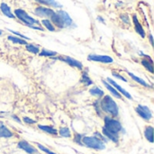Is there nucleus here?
Masks as SVG:
<instances>
[{
    "label": "nucleus",
    "instance_id": "3",
    "mask_svg": "<svg viewBox=\"0 0 154 154\" xmlns=\"http://www.w3.org/2000/svg\"><path fill=\"white\" fill-rule=\"evenodd\" d=\"M83 143L89 147V148H92V149H95V150H104L106 148L104 143L96 138V137H88V136H86L83 138Z\"/></svg>",
    "mask_w": 154,
    "mask_h": 154
},
{
    "label": "nucleus",
    "instance_id": "24",
    "mask_svg": "<svg viewBox=\"0 0 154 154\" xmlns=\"http://www.w3.org/2000/svg\"><path fill=\"white\" fill-rule=\"evenodd\" d=\"M81 81L84 83L85 86H89V85H92V80L90 79V78L88 76L87 72H84V74L82 75V78H81Z\"/></svg>",
    "mask_w": 154,
    "mask_h": 154
},
{
    "label": "nucleus",
    "instance_id": "6",
    "mask_svg": "<svg viewBox=\"0 0 154 154\" xmlns=\"http://www.w3.org/2000/svg\"><path fill=\"white\" fill-rule=\"evenodd\" d=\"M136 112L138 113V115L143 117V119L145 120H151L152 117V112L151 110L147 107V106H138L136 107Z\"/></svg>",
    "mask_w": 154,
    "mask_h": 154
},
{
    "label": "nucleus",
    "instance_id": "8",
    "mask_svg": "<svg viewBox=\"0 0 154 154\" xmlns=\"http://www.w3.org/2000/svg\"><path fill=\"white\" fill-rule=\"evenodd\" d=\"M107 81L109 82V84H110V85H112V87H115V88H116V89L118 92H120L121 94H123L125 97H127V98H129V99H132V96H131V95H130V94H129L125 89H124L120 85H118L116 82H115L114 80H112V79H109V78L107 79Z\"/></svg>",
    "mask_w": 154,
    "mask_h": 154
},
{
    "label": "nucleus",
    "instance_id": "2",
    "mask_svg": "<svg viewBox=\"0 0 154 154\" xmlns=\"http://www.w3.org/2000/svg\"><path fill=\"white\" fill-rule=\"evenodd\" d=\"M104 128L114 134H117L122 130V125L118 121L115 119H111L110 117H106Z\"/></svg>",
    "mask_w": 154,
    "mask_h": 154
},
{
    "label": "nucleus",
    "instance_id": "23",
    "mask_svg": "<svg viewBox=\"0 0 154 154\" xmlns=\"http://www.w3.org/2000/svg\"><path fill=\"white\" fill-rule=\"evenodd\" d=\"M89 93L92 96H96V97H102V96H104V91L101 90L98 88H91L89 90Z\"/></svg>",
    "mask_w": 154,
    "mask_h": 154
},
{
    "label": "nucleus",
    "instance_id": "5",
    "mask_svg": "<svg viewBox=\"0 0 154 154\" xmlns=\"http://www.w3.org/2000/svg\"><path fill=\"white\" fill-rule=\"evenodd\" d=\"M88 60H92V61H98V62H102V63H112L114 61V60L111 57H109V56L96 55V54L88 55Z\"/></svg>",
    "mask_w": 154,
    "mask_h": 154
},
{
    "label": "nucleus",
    "instance_id": "19",
    "mask_svg": "<svg viewBox=\"0 0 154 154\" xmlns=\"http://www.w3.org/2000/svg\"><path fill=\"white\" fill-rule=\"evenodd\" d=\"M36 1H38L41 4H44V5H51V6H53V7H58L59 8V7H61L62 6L60 4H59L55 0H36Z\"/></svg>",
    "mask_w": 154,
    "mask_h": 154
},
{
    "label": "nucleus",
    "instance_id": "25",
    "mask_svg": "<svg viewBox=\"0 0 154 154\" xmlns=\"http://www.w3.org/2000/svg\"><path fill=\"white\" fill-rule=\"evenodd\" d=\"M42 24L46 27V29H48L49 31H51V32H54V31H55V28H54L53 24H52L49 20H47V19L45 20V19H44V20L42 21Z\"/></svg>",
    "mask_w": 154,
    "mask_h": 154
},
{
    "label": "nucleus",
    "instance_id": "4",
    "mask_svg": "<svg viewBox=\"0 0 154 154\" xmlns=\"http://www.w3.org/2000/svg\"><path fill=\"white\" fill-rule=\"evenodd\" d=\"M14 14L16 15V17L18 19H20L22 22H23L27 25H33L34 23H39L38 21H36L35 19L31 17L25 11H23L22 9H16L14 11Z\"/></svg>",
    "mask_w": 154,
    "mask_h": 154
},
{
    "label": "nucleus",
    "instance_id": "30",
    "mask_svg": "<svg viewBox=\"0 0 154 154\" xmlns=\"http://www.w3.org/2000/svg\"><path fill=\"white\" fill-rule=\"evenodd\" d=\"M38 147H39V149H40V150H42V152H46L47 154H56V153H54V152H51L50 150H48L47 148H45V147H44V146H42V144H39V143H38Z\"/></svg>",
    "mask_w": 154,
    "mask_h": 154
},
{
    "label": "nucleus",
    "instance_id": "15",
    "mask_svg": "<svg viewBox=\"0 0 154 154\" xmlns=\"http://www.w3.org/2000/svg\"><path fill=\"white\" fill-rule=\"evenodd\" d=\"M0 9H1V11H2V13H3L5 15H6L7 17H9V18H14V15L12 14L10 7H9L5 3H2V4H1Z\"/></svg>",
    "mask_w": 154,
    "mask_h": 154
},
{
    "label": "nucleus",
    "instance_id": "27",
    "mask_svg": "<svg viewBox=\"0 0 154 154\" xmlns=\"http://www.w3.org/2000/svg\"><path fill=\"white\" fill-rule=\"evenodd\" d=\"M8 40L9 41H12L14 43H19V44H26V42L23 39H20V38H17V37H14V36H8Z\"/></svg>",
    "mask_w": 154,
    "mask_h": 154
},
{
    "label": "nucleus",
    "instance_id": "16",
    "mask_svg": "<svg viewBox=\"0 0 154 154\" xmlns=\"http://www.w3.org/2000/svg\"><path fill=\"white\" fill-rule=\"evenodd\" d=\"M13 136V134L2 124L0 125V137H4V138H10Z\"/></svg>",
    "mask_w": 154,
    "mask_h": 154
},
{
    "label": "nucleus",
    "instance_id": "17",
    "mask_svg": "<svg viewBox=\"0 0 154 154\" xmlns=\"http://www.w3.org/2000/svg\"><path fill=\"white\" fill-rule=\"evenodd\" d=\"M102 82H103V84H104V86L116 97H117V98H121V95H120V93L116 89V88H114V87H112L109 83H107L106 81H104V80H102Z\"/></svg>",
    "mask_w": 154,
    "mask_h": 154
},
{
    "label": "nucleus",
    "instance_id": "20",
    "mask_svg": "<svg viewBox=\"0 0 154 154\" xmlns=\"http://www.w3.org/2000/svg\"><path fill=\"white\" fill-rule=\"evenodd\" d=\"M103 134H104L106 137H108L110 140H112L114 143H117V142H118V135H117V134H114L108 132V131L106 130L104 127H103Z\"/></svg>",
    "mask_w": 154,
    "mask_h": 154
},
{
    "label": "nucleus",
    "instance_id": "37",
    "mask_svg": "<svg viewBox=\"0 0 154 154\" xmlns=\"http://www.w3.org/2000/svg\"><path fill=\"white\" fill-rule=\"evenodd\" d=\"M14 119H15V120H16V121H18V122H19V123H20V120H19V119H18V118H17V117H15V116H14Z\"/></svg>",
    "mask_w": 154,
    "mask_h": 154
},
{
    "label": "nucleus",
    "instance_id": "36",
    "mask_svg": "<svg viewBox=\"0 0 154 154\" xmlns=\"http://www.w3.org/2000/svg\"><path fill=\"white\" fill-rule=\"evenodd\" d=\"M97 19H98V20H99V21H100L101 23H105V21H104V19H102V18H101L100 16H98V17H97Z\"/></svg>",
    "mask_w": 154,
    "mask_h": 154
},
{
    "label": "nucleus",
    "instance_id": "33",
    "mask_svg": "<svg viewBox=\"0 0 154 154\" xmlns=\"http://www.w3.org/2000/svg\"><path fill=\"white\" fill-rule=\"evenodd\" d=\"M23 121L25 123H27V124H35V121L34 120H32L29 117H23Z\"/></svg>",
    "mask_w": 154,
    "mask_h": 154
},
{
    "label": "nucleus",
    "instance_id": "9",
    "mask_svg": "<svg viewBox=\"0 0 154 154\" xmlns=\"http://www.w3.org/2000/svg\"><path fill=\"white\" fill-rule=\"evenodd\" d=\"M18 146H19V148H21L22 150H23L24 152H28V153L30 154L35 153L37 152L36 149L33 148L31 144H29L26 141H21L18 143Z\"/></svg>",
    "mask_w": 154,
    "mask_h": 154
},
{
    "label": "nucleus",
    "instance_id": "12",
    "mask_svg": "<svg viewBox=\"0 0 154 154\" xmlns=\"http://www.w3.org/2000/svg\"><path fill=\"white\" fill-rule=\"evenodd\" d=\"M61 60H64L65 62H67L69 65H70V66H72V67L78 68V69H81L83 68L82 63H81V62H79V60H74L73 58H70V57H64V58H63V59H61Z\"/></svg>",
    "mask_w": 154,
    "mask_h": 154
},
{
    "label": "nucleus",
    "instance_id": "29",
    "mask_svg": "<svg viewBox=\"0 0 154 154\" xmlns=\"http://www.w3.org/2000/svg\"><path fill=\"white\" fill-rule=\"evenodd\" d=\"M60 134L63 137H70V132H69V128H60Z\"/></svg>",
    "mask_w": 154,
    "mask_h": 154
},
{
    "label": "nucleus",
    "instance_id": "32",
    "mask_svg": "<svg viewBox=\"0 0 154 154\" xmlns=\"http://www.w3.org/2000/svg\"><path fill=\"white\" fill-rule=\"evenodd\" d=\"M11 32H13V33H14L15 35H18V36H20L21 38H23V39H26V40H30L28 37H26V36H24L23 34H21L20 32H14V31H12V30H10V29H8Z\"/></svg>",
    "mask_w": 154,
    "mask_h": 154
},
{
    "label": "nucleus",
    "instance_id": "22",
    "mask_svg": "<svg viewBox=\"0 0 154 154\" xmlns=\"http://www.w3.org/2000/svg\"><path fill=\"white\" fill-rule=\"evenodd\" d=\"M128 75L134 80V81H136L137 83H139V84H141V85H143V87H149V85L143 80V79H140V78H138V77H136L135 75H134L133 73H131V72H128Z\"/></svg>",
    "mask_w": 154,
    "mask_h": 154
},
{
    "label": "nucleus",
    "instance_id": "34",
    "mask_svg": "<svg viewBox=\"0 0 154 154\" xmlns=\"http://www.w3.org/2000/svg\"><path fill=\"white\" fill-rule=\"evenodd\" d=\"M113 75H114V76H115L116 78H117V79H121L122 81H125V82H127V80H126V79H125V78H123L122 76H120V75H117V74H116V73H113Z\"/></svg>",
    "mask_w": 154,
    "mask_h": 154
},
{
    "label": "nucleus",
    "instance_id": "21",
    "mask_svg": "<svg viewBox=\"0 0 154 154\" xmlns=\"http://www.w3.org/2000/svg\"><path fill=\"white\" fill-rule=\"evenodd\" d=\"M41 130H42L43 132H46V133H49L51 134H57V130L54 129L53 127H51V126H46V125H39L38 126Z\"/></svg>",
    "mask_w": 154,
    "mask_h": 154
},
{
    "label": "nucleus",
    "instance_id": "7",
    "mask_svg": "<svg viewBox=\"0 0 154 154\" xmlns=\"http://www.w3.org/2000/svg\"><path fill=\"white\" fill-rule=\"evenodd\" d=\"M55 12L50 8H46V7H42V6H39L35 9V14L38 16H42V17H51Z\"/></svg>",
    "mask_w": 154,
    "mask_h": 154
},
{
    "label": "nucleus",
    "instance_id": "13",
    "mask_svg": "<svg viewBox=\"0 0 154 154\" xmlns=\"http://www.w3.org/2000/svg\"><path fill=\"white\" fill-rule=\"evenodd\" d=\"M51 19L52 20L53 23L56 24L59 28H63V27H65L63 21L61 20L60 16L57 13H54V14L51 16Z\"/></svg>",
    "mask_w": 154,
    "mask_h": 154
},
{
    "label": "nucleus",
    "instance_id": "39",
    "mask_svg": "<svg viewBox=\"0 0 154 154\" xmlns=\"http://www.w3.org/2000/svg\"><path fill=\"white\" fill-rule=\"evenodd\" d=\"M0 125H2V123H0Z\"/></svg>",
    "mask_w": 154,
    "mask_h": 154
},
{
    "label": "nucleus",
    "instance_id": "1",
    "mask_svg": "<svg viewBox=\"0 0 154 154\" xmlns=\"http://www.w3.org/2000/svg\"><path fill=\"white\" fill-rule=\"evenodd\" d=\"M101 108L103 111L112 115L113 116H118V106L110 96H105L101 101Z\"/></svg>",
    "mask_w": 154,
    "mask_h": 154
},
{
    "label": "nucleus",
    "instance_id": "14",
    "mask_svg": "<svg viewBox=\"0 0 154 154\" xmlns=\"http://www.w3.org/2000/svg\"><path fill=\"white\" fill-rule=\"evenodd\" d=\"M142 64L147 70H149L151 73H153V61L151 57L147 56V60H143Z\"/></svg>",
    "mask_w": 154,
    "mask_h": 154
},
{
    "label": "nucleus",
    "instance_id": "38",
    "mask_svg": "<svg viewBox=\"0 0 154 154\" xmlns=\"http://www.w3.org/2000/svg\"><path fill=\"white\" fill-rule=\"evenodd\" d=\"M1 34H2V31L0 30V35H1Z\"/></svg>",
    "mask_w": 154,
    "mask_h": 154
},
{
    "label": "nucleus",
    "instance_id": "10",
    "mask_svg": "<svg viewBox=\"0 0 154 154\" xmlns=\"http://www.w3.org/2000/svg\"><path fill=\"white\" fill-rule=\"evenodd\" d=\"M57 14L60 16V18H61V20L63 21V23H64V25H65V26H70V25L73 23L71 17L69 15V14H68L67 12L60 10V11H59Z\"/></svg>",
    "mask_w": 154,
    "mask_h": 154
},
{
    "label": "nucleus",
    "instance_id": "11",
    "mask_svg": "<svg viewBox=\"0 0 154 154\" xmlns=\"http://www.w3.org/2000/svg\"><path fill=\"white\" fill-rule=\"evenodd\" d=\"M133 19H134V29H135V31L137 32L138 34H140L143 38H144V37H145V32H144V30H143L142 24H141L140 22L138 21L137 16H136V15H134Z\"/></svg>",
    "mask_w": 154,
    "mask_h": 154
},
{
    "label": "nucleus",
    "instance_id": "31",
    "mask_svg": "<svg viewBox=\"0 0 154 154\" xmlns=\"http://www.w3.org/2000/svg\"><path fill=\"white\" fill-rule=\"evenodd\" d=\"M120 18L122 19V21L124 22V23H130V20H129V17H128V15L125 14H121V16H120Z\"/></svg>",
    "mask_w": 154,
    "mask_h": 154
},
{
    "label": "nucleus",
    "instance_id": "18",
    "mask_svg": "<svg viewBox=\"0 0 154 154\" xmlns=\"http://www.w3.org/2000/svg\"><path fill=\"white\" fill-rule=\"evenodd\" d=\"M144 135H145V138L150 143H153V128L152 126L146 127L145 132H144Z\"/></svg>",
    "mask_w": 154,
    "mask_h": 154
},
{
    "label": "nucleus",
    "instance_id": "35",
    "mask_svg": "<svg viewBox=\"0 0 154 154\" xmlns=\"http://www.w3.org/2000/svg\"><path fill=\"white\" fill-rule=\"evenodd\" d=\"M150 42H151V44L152 45L153 44V40H152V35L150 34Z\"/></svg>",
    "mask_w": 154,
    "mask_h": 154
},
{
    "label": "nucleus",
    "instance_id": "28",
    "mask_svg": "<svg viewBox=\"0 0 154 154\" xmlns=\"http://www.w3.org/2000/svg\"><path fill=\"white\" fill-rule=\"evenodd\" d=\"M26 50L28 51H30L32 53H35V54L39 52V48L37 46L32 45V44H27L26 45Z\"/></svg>",
    "mask_w": 154,
    "mask_h": 154
},
{
    "label": "nucleus",
    "instance_id": "26",
    "mask_svg": "<svg viewBox=\"0 0 154 154\" xmlns=\"http://www.w3.org/2000/svg\"><path fill=\"white\" fill-rule=\"evenodd\" d=\"M56 54H57L56 51H51L45 50V49H43L40 53L41 56H45V57H51V56H55Z\"/></svg>",
    "mask_w": 154,
    "mask_h": 154
}]
</instances>
